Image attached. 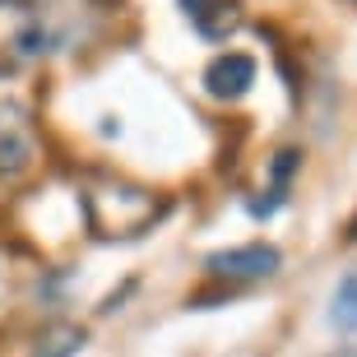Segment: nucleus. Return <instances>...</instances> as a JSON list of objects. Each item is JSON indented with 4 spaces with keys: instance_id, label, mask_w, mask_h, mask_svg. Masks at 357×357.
Returning a JSON list of instances; mask_svg holds the SVG:
<instances>
[{
    "instance_id": "f257e3e1",
    "label": "nucleus",
    "mask_w": 357,
    "mask_h": 357,
    "mask_svg": "<svg viewBox=\"0 0 357 357\" xmlns=\"http://www.w3.org/2000/svg\"><path fill=\"white\" fill-rule=\"evenodd\" d=\"M84 213H89V227L102 241H130L158 223L162 199L153 190L102 176V181H89V190H84Z\"/></svg>"
},
{
    "instance_id": "f03ea898",
    "label": "nucleus",
    "mask_w": 357,
    "mask_h": 357,
    "mask_svg": "<svg viewBox=\"0 0 357 357\" xmlns=\"http://www.w3.org/2000/svg\"><path fill=\"white\" fill-rule=\"evenodd\" d=\"M42 52V10L38 0H0V75L24 70Z\"/></svg>"
},
{
    "instance_id": "7ed1b4c3",
    "label": "nucleus",
    "mask_w": 357,
    "mask_h": 357,
    "mask_svg": "<svg viewBox=\"0 0 357 357\" xmlns=\"http://www.w3.org/2000/svg\"><path fill=\"white\" fill-rule=\"evenodd\" d=\"M278 269V251L255 241V246H232V251H218L209 260L213 278H227V283H255V278H269Z\"/></svg>"
},
{
    "instance_id": "20e7f679",
    "label": "nucleus",
    "mask_w": 357,
    "mask_h": 357,
    "mask_svg": "<svg viewBox=\"0 0 357 357\" xmlns=\"http://www.w3.org/2000/svg\"><path fill=\"white\" fill-rule=\"evenodd\" d=\"M181 5H185V19L195 24V33L209 38V42H223L227 33L241 28V5L237 0H181Z\"/></svg>"
},
{
    "instance_id": "39448f33",
    "label": "nucleus",
    "mask_w": 357,
    "mask_h": 357,
    "mask_svg": "<svg viewBox=\"0 0 357 357\" xmlns=\"http://www.w3.org/2000/svg\"><path fill=\"white\" fill-rule=\"evenodd\" d=\"M33 158H38L33 130H28L19 116H10V126L0 130V181H19V176H28L33 172Z\"/></svg>"
},
{
    "instance_id": "423d86ee",
    "label": "nucleus",
    "mask_w": 357,
    "mask_h": 357,
    "mask_svg": "<svg viewBox=\"0 0 357 357\" xmlns=\"http://www.w3.org/2000/svg\"><path fill=\"white\" fill-rule=\"evenodd\" d=\"M204 84H209L213 98H241V93L255 84V61L241 56V52H227L204 70Z\"/></svg>"
},
{
    "instance_id": "0eeeda50",
    "label": "nucleus",
    "mask_w": 357,
    "mask_h": 357,
    "mask_svg": "<svg viewBox=\"0 0 357 357\" xmlns=\"http://www.w3.org/2000/svg\"><path fill=\"white\" fill-rule=\"evenodd\" d=\"M330 320L339 330H357V269H348L334 288V306H330Z\"/></svg>"
},
{
    "instance_id": "6e6552de",
    "label": "nucleus",
    "mask_w": 357,
    "mask_h": 357,
    "mask_svg": "<svg viewBox=\"0 0 357 357\" xmlns=\"http://www.w3.org/2000/svg\"><path fill=\"white\" fill-rule=\"evenodd\" d=\"M79 348H84V330H75V325H52L38 339V357H75Z\"/></svg>"
}]
</instances>
